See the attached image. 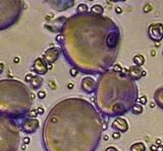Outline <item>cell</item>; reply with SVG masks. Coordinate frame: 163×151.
I'll list each match as a JSON object with an SVG mask.
<instances>
[{"instance_id": "6da1fadb", "label": "cell", "mask_w": 163, "mask_h": 151, "mask_svg": "<svg viewBox=\"0 0 163 151\" xmlns=\"http://www.w3.org/2000/svg\"><path fill=\"white\" fill-rule=\"evenodd\" d=\"M60 44L67 60L86 74H102L114 66L120 45L117 24L104 15L91 12L66 18Z\"/></svg>"}, {"instance_id": "7a4b0ae2", "label": "cell", "mask_w": 163, "mask_h": 151, "mask_svg": "<svg viewBox=\"0 0 163 151\" xmlns=\"http://www.w3.org/2000/svg\"><path fill=\"white\" fill-rule=\"evenodd\" d=\"M102 116L90 101L70 97L56 103L44 123L46 151H96L103 130Z\"/></svg>"}, {"instance_id": "3957f363", "label": "cell", "mask_w": 163, "mask_h": 151, "mask_svg": "<svg viewBox=\"0 0 163 151\" xmlns=\"http://www.w3.org/2000/svg\"><path fill=\"white\" fill-rule=\"evenodd\" d=\"M139 100V89L127 69H112L100 74L95 90L98 112L110 118H119L132 110Z\"/></svg>"}, {"instance_id": "277c9868", "label": "cell", "mask_w": 163, "mask_h": 151, "mask_svg": "<svg viewBox=\"0 0 163 151\" xmlns=\"http://www.w3.org/2000/svg\"><path fill=\"white\" fill-rule=\"evenodd\" d=\"M149 38L156 43H159L163 39V24L160 23H153L148 29Z\"/></svg>"}, {"instance_id": "5b68a950", "label": "cell", "mask_w": 163, "mask_h": 151, "mask_svg": "<svg viewBox=\"0 0 163 151\" xmlns=\"http://www.w3.org/2000/svg\"><path fill=\"white\" fill-rule=\"evenodd\" d=\"M40 127V122L37 119H27L23 123L21 124V131L27 134H32V133L36 132Z\"/></svg>"}, {"instance_id": "8992f818", "label": "cell", "mask_w": 163, "mask_h": 151, "mask_svg": "<svg viewBox=\"0 0 163 151\" xmlns=\"http://www.w3.org/2000/svg\"><path fill=\"white\" fill-rule=\"evenodd\" d=\"M97 87V81L91 76H86L81 81V88L86 93H93L95 92Z\"/></svg>"}, {"instance_id": "52a82bcc", "label": "cell", "mask_w": 163, "mask_h": 151, "mask_svg": "<svg viewBox=\"0 0 163 151\" xmlns=\"http://www.w3.org/2000/svg\"><path fill=\"white\" fill-rule=\"evenodd\" d=\"M61 50L57 47H52V48L48 49L43 55V60L46 62L47 64H52L54 63L60 56Z\"/></svg>"}, {"instance_id": "ba28073f", "label": "cell", "mask_w": 163, "mask_h": 151, "mask_svg": "<svg viewBox=\"0 0 163 151\" xmlns=\"http://www.w3.org/2000/svg\"><path fill=\"white\" fill-rule=\"evenodd\" d=\"M111 128L115 131V132L119 133H125L128 130V123L124 118H115V120L113 121L111 124Z\"/></svg>"}, {"instance_id": "9c48e42d", "label": "cell", "mask_w": 163, "mask_h": 151, "mask_svg": "<svg viewBox=\"0 0 163 151\" xmlns=\"http://www.w3.org/2000/svg\"><path fill=\"white\" fill-rule=\"evenodd\" d=\"M65 21H66V17L64 16L57 17V18L54 19L53 21H51L50 24H45V28L48 29L49 31H51L52 33H59V32H61V29H62Z\"/></svg>"}, {"instance_id": "30bf717a", "label": "cell", "mask_w": 163, "mask_h": 151, "mask_svg": "<svg viewBox=\"0 0 163 151\" xmlns=\"http://www.w3.org/2000/svg\"><path fill=\"white\" fill-rule=\"evenodd\" d=\"M33 70L38 75H43L48 71V64L42 58H37L33 63Z\"/></svg>"}, {"instance_id": "8fae6325", "label": "cell", "mask_w": 163, "mask_h": 151, "mask_svg": "<svg viewBox=\"0 0 163 151\" xmlns=\"http://www.w3.org/2000/svg\"><path fill=\"white\" fill-rule=\"evenodd\" d=\"M127 74L130 78H133L134 80H139L141 77H143V70L142 68L139 66H130L127 69Z\"/></svg>"}, {"instance_id": "7c38bea8", "label": "cell", "mask_w": 163, "mask_h": 151, "mask_svg": "<svg viewBox=\"0 0 163 151\" xmlns=\"http://www.w3.org/2000/svg\"><path fill=\"white\" fill-rule=\"evenodd\" d=\"M154 100L155 105H157L160 108L163 110V86L157 88L154 93Z\"/></svg>"}, {"instance_id": "4fadbf2b", "label": "cell", "mask_w": 163, "mask_h": 151, "mask_svg": "<svg viewBox=\"0 0 163 151\" xmlns=\"http://www.w3.org/2000/svg\"><path fill=\"white\" fill-rule=\"evenodd\" d=\"M43 81H44V79L42 78L40 75H34V77L31 80L30 84H31L33 89H39V88L42 86V84H43Z\"/></svg>"}, {"instance_id": "5bb4252c", "label": "cell", "mask_w": 163, "mask_h": 151, "mask_svg": "<svg viewBox=\"0 0 163 151\" xmlns=\"http://www.w3.org/2000/svg\"><path fill=\"white\" fill-rule=\"evenodd\" d=\"M90 12L93 14H96V15H103L104 8H103V6L100 5V4H95V5H93L91 7Z\"/></svg>"}, {"instance_id": "9a60e30c", "label": "cell", "mask_w": 163, "mask_h": 151, "mask_svg": "<svg viewBox=\"0 0 163 151\" xmlns=\"http://www.w3.org/2000/svg\"><path fill=\"white\" fill-rule=\"evenodd\" d=\"M130 151H146V146L143 142L134 143L130 148Z\"/></svg>"}, {"instance_id": "2e32d148", "label": "cell", "mask_w": 163, "mask_h": 151, "mask_svg": "<svg viewBox=\"0 0 163 151\" xmlns=\"http://www.w3.org/2000/svg\"><path fill=\"white\" fill-rule=\"evenodd\" d=\"M89 10V7L87 4L85 3H81L79 4L78 7H76V14H84V13H87Z\"/></svg>"}, {"instance_id": "e0dca14e", "label": "cell", "mask_w": 163, "mask_h": 151, "mask_svg": "<svg viewBox=\"0 0 163 151\" xmlns=\"http://www.w3.org/2000/svg\"><path fill=\"white\" fill-rule=\"evenodd\" d=\"M133 61H134L136 66L141 67V66L145 63V58L142 55H136V56H134V58H133Z\"/></svg>"}, {"instance_id": "ac0fdd59", "label": "cell", "mask_w": 163, "mask_h": 151, "mask_svg": "<svg viewBox=\"0 0 163 151\" xmlns=\"http://www.w3.org/2000/svg\"><path fill=\"white\" fill-rule=\"evenodd\" d=\"M130 111H132V113L134 114V115H141V114L143 113V111H144V108H143V106L139 105V103H136Z\"/></svg>"}, {"instance_id": "d6986e66", "label": "cell", "mask_w": 163, "mask_h": 151, "mask_svg": "<svg viewBox=\"0 0 163 151\" xmlns=\"http://www.w3.org/2000/svg\"><path fill=\"white\" fill-rule=\"evenodd\" d=\"M38 112H37V108L35 110V108H32V110L29 111V113L27 114V117H28L29 119H36L37 117H38Z\"/></svg>"}, {"instance_id": "ffe728a7", "label": "cell", "mask_w": 163, "mask_h": 151, "mask_svg": "<svg viewBox=\"0 0 163 151\" xmlns=\"http://www.w3.org/2000/svg\"><path fill=\"white\" fill-rule=\"evenodd\" d=\"M147 96L144 95V96H141V97L138 100V103H139V105L141 106H145L146 103H147Z\"/></svg>"}, {"instance_id": "44dd1931", "label": "cell", "mask_w": 163, "mask_h": 151, "mask_svg": "<svg viewBox=\"0 0 163 151\" xmlns=\"http://www.w3.org/2000/svg\"><path fill=\"white\" fill-rule=\"evenodd\" d=\"M37 96H38L40 100H44L46 97V91L45 90H39L38 93H37Z\"/></svg>"}, {"instance_id": "7402d4cb", "label": "cell", "mask_w": 163, "mask_h": 151, "mask_svg": "<svg viewBox=\"0 0 163 151\" xmlns=\"http://www.w3.org/2000/svg\"><path fill=\"white\" fill-rule=\"evenodd\" d=\"M70 75L73 76V77H76V76L78 75V73H79V70L75 67H71L70 70Z\"/></svg>"}, {"instance_id": "603a6c76", "label": "cell", "mask_w": 163, "mask_h": 151, "mask_svg": "<svg viewBox=\"0 0 163 151\" xmlns=\"http://www.w3.org/2000/svg\"><path fill=\"white\" fill-rule=\"evenodd\" d=\"M33 77H34V74L29 73V74H27V75H26V77H24V80H26V82L30 83L32 79H33Z\"/></svg>"}, {"instance_id": "cb8c5ba5", "label": "cell", "mask_w": 163, "mask_h": 151, "mask_svg": "<svg viewBox=\"0 0 163 151\" xmlns=\"http://www.w3.org/2000/svg\"><path fill=\"white\" fill-rule=\"evenodd\" d=\"M55 41L57 42V43H59V44L62 43V41H63V37H62V34H58L57 36H56V38H55Z\"/></svg>"}, {"instance_id": "d4e9b609", "label": "cell", "mask_w": 163, "mask_h": 151, "mask_svg": "<svg viewBox=\"0 0 163 151\" xmlns=\"http://www.w3.org/2000/svg\"><path fill=\"white\" fill-rule=\"evenodd\" d=\"M152 10V6L150 3H147L146 5L144 6V12H149Z\"/></svg>"}, {"instance_id": "484cf974", "label": "cell", "mask_w": 163, "mask_h": 151, "mask_svg": "<svg viewBox=\"0 0 163 151\" xmlns=\"http://www.w3.org/2000/svg\"><path fill=\"white\" fill-rule=\"evenodd\" d=\"M111 69H112V70H114V71H117V72H119V71H122V69H123V68H122L120 65H118V64H116V65H114Z\"/></svg>"}, {"instance_id": "4316f807", "label": "cell", "mask_w": 163, "mask_h": 151, "mask_svg": "<svg viewBox=\"0 0 163 151\" xmlns=\"http://www.w3.org/2000/svg\"><path fill=\"white\" fill-rule=\"evenodd\" d=\"M120 136H122V134H120L119 132H113L112 133V138H113V139H115V140L119 139Z\"/></svg>"}, {"instance_id": "83f0119b", "label": "cell", "mask_w": 163, "mask_h": 151, "mask_svg": "<svg viewBox=\"0 0 163 151\" xmlns=\"http://www.w3.org/2000/svg\"><path fill=\"white\" fill-rule=\"evenodd\" d=\"M37 112H38V115H43L45 110L43 108V106H38V108H37Z\"/></svg>"}, {"instance_id": "f1b7e54d", "label": "cell", "mask_w": 163, "mask_h": 151, "mask_svg": "<svg viewBox=\"0 0 163 151\" xmlns=\"http://www.w3.org/2000/svg\"><path fill=\"white\" fill-rule=\"evenodd\" d=\"M105 151H119V150H118L117 148H115L114 146H109V147L106 148Z\"/></svg>"}, {"instance_id": "f546056e", "label": "cell", "mask_w": 163, "mask_h": 151, "mask_svg": "<svg viewBox=\"0 0 163 151\" xmlns=\"http://www.w3.org/2000/svg\"><path fill=\"white\" fill-rule=\"evenodd\" d=\"M30 143H31V139H30L29 137H24V144L28 145V144H30Z\"/></svg>"}, {"instance_id": "4dcf8cb0", "label": "cell", "mask_w": 163, "mask_h": 151, "mask_svg": "<svg viewBox=\"0 0 163 151\" xmlns=\"http://www.w3.org/2000/svg\"><path fill=\"white\" fill-rule=\"evenodd\" d=\"M3 71H4V64L0 62V74L3 72Z\"/></svg>"}, {"instance_id": "1f68e13d", "label": "cell", "mask_w": 163, "mask_h": 151, "mask_svg": "<svg viewBox=\"0 0 163 151\" xmlns=\"http://www.w3.org/2000/svg\"><path fill=\"white\" fill-rule=\"evenodd\" d=\"M115 11H116V13L119 14V13H122V9L120 8V7H115Z\"/></svg>"}, {"instance_id": "d6a6232c", "label": "cell", "mask_w": 163, "mask_h": 151, "mask_svg": "<svg viewBox=\"0 0 163 151\" xmlns=\"http://www.w3.org/2000/svg\"><path fill=\"white\" fill-rule=\"evenodd\" d=\"M150 150H151V151H156L157 150V146L156 145H152L151 147H150Z\"/></svg>"}, {"instance_id": "836d02e7", "label": "cell", "mask_w": 163, "mask_h": 151, "mask_svg": "<svg viewBox=\"0 0 163 151\" xmlns=\"http://www.w3.org/2000/svg\"><path fill=\"white\" fill-rule=\"evenodd\" d=\"M156 151H163V145H159V146H157V150Z\"/></svg>"}, {"instance_id": "e575fe53", "label": "cell", "mask_w": 163, "mask_h": 151, "mask_svg": "<svg viewBox=\"0 0 163 151\" xmlns=\"http://www.w3.org/2000/svg\"><path fill=\"white\" fill-rule=\"evenodd\" d=\"M67 88H68V89H73V83H68L67 84Z\"/></svg>"}, {"instance_id": "d590c367", "label": "cell", "mask_w": 163, "mask_h": 151, "mask_svg": "<svg viewBox=\"0 0 163 151\" xmlns=\"http://www.w3.org/2000/svg\"><path fill=\"white\" fill-rule=\"evenodd\" d=\"M13 62H14V63H19V57H16V58L13 59Z\"/></svg>"}, {"instance_id": "8d00e7d4", "label": "cell", "mask_w": 163, "mask_h": 151, "mask_svg": "<svg viewBox=\"0 0 163 151\" xmlns=\"http://www.w3.org/2000/svg\"><path fill=\"white\" fill-rule=\"evenodd\" d=\"M103 139H104L105 141H107L108 139H109V136H107V135H104V136H103Z\"/></svg>"}, {"instance_id": "74e56055", "label": "cell", "mask_w": 163, "mask_h": 151, "mask_svg": "<svg viewBox=\"0 0 163 151\" xmlns=\"http://www.w3.org/2000/svg\"><path fill=\"white\" fill-rule=\"evenodd\" d=\"M156 143L158 144V146L161 145V140H160V139H157V140H156Z\"/></svg>"}, {"instance_id": "f35d334b", "label": "cell", "mask_w": 163, "mask_h": 151, "mask_svg": "<svg viewBox=\"0 0 163 151\" xmlns=\"http://www.w3.org/2000/svg\"><path fill=\"white\" fill-rule=\"evenodd\" d=\"M151 55H152V56H155V55H156V52H155L154 50H152V51H151Z\"/></svg>"}, {"instance_id": "ab89813d", "label": "cell", "mask_w": 163, "mask_h": 151, "mask_svg": "<svg viewBox=\"0 0 163 151\" xmlns=\"http://www.w3.org/2000/svg\"><path fill=\"white\" fill-rule=\"evenodd\" d=\"M150 106H151L152 108H154V106H155V103H150Z\"/></svg>"}, {"instance_id": "60d3db41", "label": "cell", "mask_w": 163, "mask_h": 151, "mask_svg": "<svg viewBox=\"0 0 163 151\" xmlns=\"http://www.w3.org/2000/svg\"><path fill=\"white\" fill-rule=\"evenodd\" d=\"M21 149H23V150H26V145H23V146H21Z\"/></svg>"}, {"instance_id": "b9f144b4", "label": "cell", "mask_w": 163, "mask_h": 151, "mask_svg": "<svg viewBox=\"0 0 163 151\" xmlns=\"http://www.w3.org/2000/svg\"><path fill=\"white\" fill-rule=\"evenodd\" d=\"M162 55H163V53H162Z\"/></svg>"}]
</instances>
